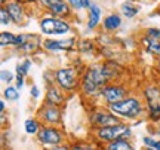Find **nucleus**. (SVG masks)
Instances as JSON below:
<instances>
[{
    "instance_id": "nucleus-1",
    "label": "nucleus",
    "mask_w": 160,
    "mask_h": 150,
    "mask_svg": "<svg viewBox=\"0 0 160 150\" xmlns=\"http://www.w3.org/2000/svg\"><path fill=\"white\" fill-rule=\"evenodd\" d=\"M116 77V71L110 69L107 64L99 65H89L82 75V83H80V92L89 98H99V94L105 85L111 83Z\"/></svg>"
},
{
    "instance_id": "nucleus-2",
    "label": "nucleus",
    "mask_w": 160,
    "mask_h": 150,
    "mask_svg": "<svg viewBox=\"0 0 160 150\" xmlns=\"http://www.w3.org/2000/svg\"><path fill=\"white\" fill-rule=\"evenodd\" d=\"M108 110L123 122L137 121L139 117H142L144 115H147L142 98L137 97V95H129L119 103L111 104L108 106Z\"/></svg>"
},
{
    "instance_id": "nucleus-3",
    "label": "nucleus",
    "mask_w": 160,
    "mask_h": 150,
    "mask_svg": "<svg viewBox=\"0 0 160 150\" xmlns=\"http://www.w3.org/2000/svg\"><path fill=\"white\" fill-rule=\"evenodd\" d=\"M92 135H93L95 141L101 143V144H108V143H113L116 140H122V138L131 140L132 127L129 123H126V122H120V123H116V125L95 128Z\"/></svg>"
},
{
    "instance_id": "nucleus-4",
    "label": "nucleus",
    "mask_w": 160,
    "mask_h": 150,
    "mask_svg": "<svg viewBox=\"0 0 160 150\" xmlns=\"http://www.w3.org/2000/svg\"><path fill=\"white\" fill-rule=\"evenodd\" d=\"M39 28L42 34L48 36V37H53V36H64L71 33L73 25L70 23V19L45 15L39 19Z\"/></svg>"
},
{
    "instance_id": "nucleus-5",
    "label": "nucleus",
    "mask_w": 160,
    "mask_h": 150,
    "mask_svg": "<svg viewBox=\"0 0 160 150\" xmlns=\"http://www.w3.org/2000/svg\"><path fill=\"white\" fill-rule=\"evenodd\" d=\"M141 98L145 104L148 119L154 123H160V85H145L141 92Z\"/></svg>"
},
{
    "instance_id": "nucleus-6",
    "label": "nucleus",
    "mask_w": 160,
    "mask_h": 150,
    "mask_svg": "<svg viewBox=\"0 0 160 150\" xmlns=\"http://www.w3.org/2000/svg\"><path fill=\"white\" fill-rule=\"evenodd\" d=\"M80 83H82V76L79 70L73 65L59 67L55 70V85L61 88L64 92H74L80 89Z\"/></svg>"
},
{
    "instance_id": "nucleus-7",
    "label": "nucleus",
    "mask_w": 160,
    "mask_h": 150,
    "mask_svg": "<svg viewBox=\"0 0 160 150\" xmlns=\"http://www.w3.org/2000/svg\"><path fill=\"white\" fill-rule=\"evenodd\" d=\"M36 141L40 146H43V149L65 144V132L62 131L61 127L43 125L42 129H40V132L36 135Z\"/></svg>"
},
{
    "instance_id": "nucleus-8",
    "label": "nucleus",
    "mask_w": 160,
    "mask_h": 150,
    "mask_svg": "<svg viewBox=\"0 0 160 150\" xmlns=\"http://www.w3.org/2000/svg\"><path fill=\"white\" fill-rule=\"evenodd\" d=\"M36 117L42 122V125L49 127H59L62 123V109L43 103L36 111Z\"/></svg>"
},
{
    "instance_id": "nucleus-9",
    "label": "nucleus",
    "mask_w": 160,
    "mask_h": 150,
    "mask_svg": "<svg viewBox=\"0 0 160 150\" xmlns=\"http://www.w3.org/2000/svg\"><path fill=\"white\" fill-rule=\"evenodd\" d=\"M126 97H129V89L126 85H122V83H108L101 89V94H99V98L104 101L105 107L119 103Z\"/></svg>"
},
{
    "instance_id": "nucleus-10",
    "label": "nucleus",
    "mask_w": 160,
    "mask_h": 150,
    "mask_svg": "<svg viewBox=\"0 0 160 150\" xmlns=\"http://www.w3.org/2000/svg\"><path fill=\"white\" fill-rule=\"evenodd\" d=\"M37 3L42 9H45L48 12V15L58 18H65L68 19L73 13L71 6L67 3V0H37Z\"/></svg>"
},
{
    "instance_id": "nucleus-11",
    "label": "nucleus",
    "mask_w": 160,
    "mask_h": 150,
    "mask_svg": "<svg viewBox=\"0 0 160 150\" xmlns=\"http://www.w3.org/2000/svg\"><path fill=\"white\" fill-rule=\"evenodd\" d=\"M89 122L93 128H102V127H108V125H116V123H120L119 117L116 115H113L108 110V107L105 109H97L89 113Z\"/></svg>"
},
{
    "instance_id": "nucleus-12",
    "label": "nucleus",
    "mask_w": 160,
    "mask_h": 150,
    "mask_svg": "<svg viewBox=\"0 0 160 150\" xmlns=\"http://www.w3.org/2000/svg\"><path fill=\"white\" fill-rule=\"evenodd\" d=\"M42 48L48 52H68L76 48V37H64V39H53L46 37L43 39Z\"/></svg>"
},
{
    "instance_id": "nucleus-13",
    "label": "nucleus",
    "mask_w": 160,
    "mask_h": 150,
    "mask_svg": "<svg viewBox=\"0 0 160 150\" xmlns=\"http://www.w3.org/2000/svg\"><path fill=\"white\" fill-rule=\"evenodd\" d=\"M8 13L11 15L12 23L17 24L18 27L21 25H25L27 24V19H28V12L25 9V5L24 3H19V2H15V0H11L8 2V5H5Z\"/></svg>"
},
{
    "instance_id": "nucleus-14",
    "label": "nucleus",
    "mask_w": 160,
    "mask_h": 150,
    "mask_svg": "<svg viewBox=\"0 0 160 150\" xmlns=\"http://www.w3.org/2000/svg\"><path fill=\"white\" fill-rule=\"evenodd\" d=\"M67 101L65 92L57 85H49L46 88V94H45V103L46 104H52V106H57V107H62Z\"/></svg>"
},
{
    "instance_id": "nucleus-15",
    "label": "nucleus",
    "mask_w": 160,
    "mask_h": 150,
    "mask_svg": "<svg viewBox=\"0 0 160 150\" xmlns=\"http://www.w3.org/2000/svg\"><path fill=\"white\" fill-rule=\"evenodd\" d=\"M88 11V21H86V28L88 30H95L98 28L101 23H102V9H101V6L98 5V3H93L92 2V5L86 9Z\"/></svg>"
},
{
    "instance_id": "nucleus-16",
    "label": "nucleus",
    "mask_w": 160,
    "mask_h": 150,
    "mask_svg": "<svg viewBox=\"0 0 160 150\" xmlns=\"http://www.w3.org/2000/svg\"><path fill=\"white\" fill-rule=\"evenodd\" d=\"M122 24H123V18H122V15H120L119 12H110V13H107L104 17L101 25H102L104 31H107V33H116L122 27Z\"/></svg>"
},
{
    "instance_id": "nucleus-17",
    "label": "nucleus",
    "mask_w": 160,
    "mask_h": 150,
    "mask_svg": "<svg viewBox=\"0 0 160 150\" xmlns=\"http://www.w3.org/2000/svg\"><path fill=\"white\" fill-rule=\"evenodd\" d=\"M43 39L39 34H27V40L21 48H18V51L22 52V54H33L36 52L39 48H42Z\"/></svg>"
},
{
    "instance_id": "nucleus-18",
    "label": "nucleus",
    "mask_w": 160,
    "mask_h": 150,
    "mask_svg": "<svg viewBox=\"0 0 160 150\" xmlns=\"http://www.w3.org/2000/svg\"><path fill=\"white\" fill-rule=\"evenodd\" d=\"M141 43H142L144 49L148 52L151 57H154L159 59L160 58V40L159 39H153V37H148V36H142L141 39Z\"/></svg>"
},
{
    "instance_id": "nucleus-19",
    "label": "nucleus",
    "mask_w": 160,
    "mask_h": 150,
    "mask_svg": "<svg viewBox=\"0 0 160 150\" xmlns=\"http://www.w3.org/2000/svg\"><path fill=\"white\" fill-rule=\"evenodd\" d=\"M139 12H141L139 11V6H137L131 0H126V2H123L120 5V15L125 17L126 19H132V18L138 17Z\"/></svg>"
},
{
    "instance_id": "nucleus-20",
    "label": "nucleus",
    "mask_w": 160,
    "mask_h": 150,
    "mask_svg": "<svg viewBox=\"0 0 160 150\" xmlns=\"http://www.w3.org/2000/svg\"><path fill=\"white\" fill-rule=\"evenodd\" d=\"M42 122L37 119V117H27L25 121H24V131L27 135H31V137H36L37 134L40 132V129H42Z\"/></svg>"
},
{
    "instance_id": "nucleus-21",
    "label": "nucleus",
    "mask_w": 160,
    "mask_h": 150,
    "mask_svg": "<svg viewBox=\"0 0 160 150\" xmlns=\"http://www.w3.org/2000/svg\"><path fill=\"white\" fill-rule=\"evenodd\" d=\"M102 150H135V146H133L131 140L122 138L116 140L113 143H108V144H104Z\"/></svg>"
},
{
    "instance_id": "nucleus-22",
    "label": "nucleus",
    "mask_w": 160,
    "mask_h": 150,
    "mask_svg": "<svg viewBox=\"0 0 160 150\" xmlns=\"http://www.w3.org/2000/svg\"><path fill=\"white\" fill-rule=\"evenodd\" d=\"M17 45V34L12 33V31H2L0 33V46L3 48H15Z\"/></svg>"
},
{
    "instance_id": "nucleus-23",
    "label": "nucleus",
    "mask_w": 160,
    "mask_h": 150,
    "mask_svg": "<svg viewBox=\"0 0 160 150\" xmlns=\"http://www.w3.org/2000/svg\"><path fill=\"white\" fill-rule=\"evenodd\" d=\"M31 65H33L31 59H30V58H24L21 63H18L17 65H15L17 75L18 76H22V77H27V76H28V73H30V70H31Z\"/></svg>"
},
{
    "instance_id": "nucleus-24",
    "label": "nucleus",
    "mask_w": 160,
    "mask_h": 150,
    "mask_svg": "<svg viewBox=\"0 0 160 150\" xmlns=\"http://www.w3.org/2000/svg\"><path fill=\"white\" fill-rule=\"evenodd\" d=\"M21 97V94H19V89H18L15 85H9V86H6L3 89V98L6 101H18Z\"/></svg>"
},
{
    "instance_id": "nucleus-25",
    "label": "nucleus",
    "mask_w": 160,
    "mask_h": 150,
    "mask_svg": "<svg viewBox=\"0 0 160 150\" xmlns=\"http://www.w3.org/2000/svg\"><path fill=\"white\" fill-rule=\"evenodd\" d=\"M70 146L71 150H102V147H98L95 143H85V141H76Z\"/></svg>"
},
{
    "instance_id": "nucleus-26",
    "label": "nucleus",
    "mask_w": 160,
    "mask_h": 150,
    "mask_svg": "<svg viewBox=\"0 0 160 150\" xmlns=\"http://www.w3.org/2000/svg\"><path fill=\"white\" fill-rule=\"evenodd\" d=\"M142 146L144 147H151L154 150H160V138H154L151 135H145L142 138Z\"/></svg>"
},
{
    "instance_id": "nucleus-27",
    "label": "nucleus",
    "mask_w": 160,
    "mask_h": 150,
    "mask_svg": "<svg viewBox=\"0 0 160 150\" xmlns=\"http://www.w3.org/2000/svg\"><path fill=\"white\" fill-rule=\"evenodd\" d=\"M15 79H17V75H13L11 70H2V71H0V80H2V83H6L8 86H9Z\"/></svg>"
},
{
    "instance_id": "nucleus-28",
    "label": "nucleus",
    "mask_w": 160,
    "mask_h": 150,
    "mask_svg": "<svg viewBox=\"0 0 160 150\" xmlns=\"http://www.w3.org/2000/svg\"><path fill=\"white\" fill-rule=\"evenodd\" d=\"M0 24H2L3 27L9 25V24H13V23H12L11 15L8 13V11H6L5 6H2V9H0Z\"/></svg>"
},
{
    "instance_id": "nucleus-29",
    "label": "nucleus",
    "mask_w": 160,
    "mask_h": 150,
    "mask_svg": "<svg viewBox=\"0 0 160 150\" xmlns=\"http://www.w3.org/2000/svg\"><path fill=\"white\" fill-rule=\"evenodd\" d=\"M67 3L71 6V9L74 12H80L85 9V5H83V0H67Z\"/></svg>"
},
{
    "instance_id": "nucleus-30",
    "label": "nucleus",
    "mask_w": 160,
    "mask_h": 150,
    "mask_svg": "<svg viewBox=\"0 0 160 150\" xmlns=\"http://www.w3.org/2000/svg\"><path fill=\"white\" fill-rule=\"evenodd\" d=\"M144 34L148 36V37H153V39H159L160 40V28H157V27H150V28H147Z\"/></svg>"
},
{
    "instance_id": "nucleus-31",
    "label": "nucleus",
    "mask_w": 160,
    "mask_h": 150,
    "mask_svg": "<svg viewBox=\"0 0 160 150\" xmlns=\"http://www.w3.org/2000/svg\"><path fill=\"white\" fill-rule=\"evenodd\" d=\"M40 95H42L40 88L37 86V85H31V88H30V97H31L33 100H39Z\"/></svg>"
},
{
    "instance_id": "nucleus-32",
    "label": "nucleus",
    "mask_w": 160,
    "mask_h": 150,
    "mask_svg": "<svg viewBox=\"0 0 160 150\" xmlns=\"http://www.w3.org/2000/svg\"><path fill=\"white\" fill-rule=\"evenodd\" d=\"M24 85H25V77H22V76H18L17 75V79H15V86L21 91L24 88Z\"/></svg>"
},
{
    "instance_id": "nucleus-33",
    "label": "nucleus",
    "mask_w": 160,
    "mask_h": 150,
    "mask_svg": "<svg viewBox=\"0 0 160 150\" xmlns=\"http://www.w3.org/2000/svg\"><path fill=\"white\" fill-rule=\"evenodd\" d=\"M43 150H71V146L70 144H61V146H55V147H46Z\"/></svg>"
},
{
    "instance_id": "nucleus-34",
    "label": "nucleus",
    "mask_w": 160,
    "mask_h": 150,
    "mask_svg": "<svg viewBox=\"0 0 160 150\" xmlns=\"http://www.w3.org/2000/svg\"><path fill=\"white\" fill-rule=\"evenodd\" d=\"M5 110H6V100L2 98V101H0V111H2V115H5Z\"/></svg>"
},
{
    "instance_id": "nucleus-35",
    "label": "nucleus",
    "mask_w": 160,
    "mask_h": 150,
    "mask_svg": "<svg viewBox=\"0 0 160 150\" xmlns=\"http://www.w3.org/2000/svg\"><path fill=\"white\" fill-rule=\"evenodd\" d=\"M15 2H19V3H24V5H34V3H37V0H15Z\"/></svg>"
},
{
    "instance_id": "nucleus-36",
    "label": "nucleus",
    "mask_w": 160,
    "mask_h": 150,
    "mask_svg": "<svg viewBox=\"0 0 160 150\" xmlns=\"http://www.w3.org/2000/svg\"><path fill=\"white\" fill-rule=\"evenodd\" d=\"M83 5H85V9H88V8L92 5V2L91 0H83Z\"/></svg>"
},
{
    "instance_id": "nucleus-37",
    "label": "nucleus",
    "mask_w": 160,
    "mask_h": 150,
    "mask_svg": "<svg viewBox=\"0 0 160 150\" xmlns=\"http://www.w3.org/2000/svg\"><path fill=\"white\" fill-rule=\"evenodd\" d=\"M156 69H157V70L160 71V58L157 59V63H156Z\"/></svg>"
},
{
    "instance_id": "nucleus-38",
    "label": "nucleus",
    "mask_w": 160,
    "mask_h": 150,
    "mask_svg": "<svg viewBox=\"0 0 160 150\" xmlns=\"http://www.w3.org/2000/svg\"><path fill=\"white\" fill-rule=\"evenodd\" d=\"M8 2H11V0H0V3H2V6L8 5Z\"/></svg>"
},
{
    "instance_id": "nucleus-39",
    "label": "nucleus",
    "mask_w": 160,
    "mask_h": 150,
    "mask_svg": "<svg viewBox=\"0 0 160 150\" xmlns=\"http://www.w3.org/2000/svg\"><path fill=\"white\" fill-rule=\"evenodd\" d=\"M157 134H159V135H160V123H159V125H157Z\"/></svg>"
},
{
    "instance_id": "nucleus-40",
    "label": "nucleus",
    "mask_w": 160,
    "mask_h": 150,
    "mask_svg": "<svg viewBox=\"0 0 160 150\" xmlns=\"http://www.w3.org/2000/svg\"><path fill=\"white\" fill-rule=\"evenodd\" d=\"M142 150H154V149H151V147H144Z\"/></svg>"
},
{
    "instance_id": "nucleus-41",
    "label": "nucleus",
    "mask_w": 160,
    "mask_h": 150,
    "mask_svg": "<svg viewBox=\"0 0 160 150\" xmlns=\"http://www.w3.org/2000/svg\"><path fill=\"white\" fill-rule=\"evenodd\" d=\"M157 15H159V17H160V11H159V13H157Z\"/></svg>"
}]
</instances>
